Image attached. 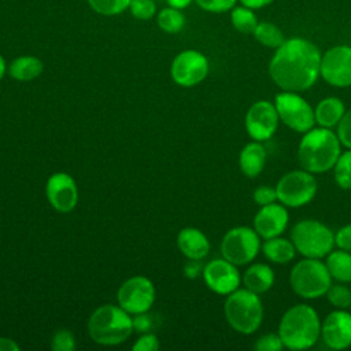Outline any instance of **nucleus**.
Masks as SVG:
<instances>
[{
    "label": "nucleus",
    "instance_id": "obj_21",
    "mask_svg": "<svg viewBox=\"0 0 351 351\" xmlns=\"http://www.w3.org/2000/svg\"><path fill=\"white\" fill-rule=\"evenodd\" d=\"M243 284L247 289L261 295L267 292L274 284V271L269 265L252 263L243 274Z\"/></svg>",
    "mask_w": 351,
    "mask_h": 351
},
{
    "label": "nucleus",
    "instance_id": "obj_2",
    "mask_svg": "<svg viewBox=\"0 0 351 351\" xmlns=\"http://www.w3.org/2000/svg\"><path fill=\"white\" fill-rule=\"evenodd\" d=\"M340 154L341 144L337 134L319 126L303 133L296 155L302 169L319 174L333 169Z\"/></svg>",
    "mask_w": 351,
    "mask_h": 351
},
{
    "label": "nucleus",
    "instance_id": "obj_20",
    "mask_svg": "<svg viewBox=\"0 0 351 351\" xmlns=\"http://www.w3.org/2000/svg\"><path fill=\"white\" fill-rule=\"evenodd\" d=\"M266 165V149L261 141H251L243 147L239 155V166L244 176L254 178L259 176Z\"/></svg>",
    "mask_w": 351,
    "mask_h": 351
},
{
    "label": "nucleus",
    "instance_id": "obj_37",
    "mask_svg": "<svg viewBox=\"0 0 351 351\" xmlns=\"http://www.w3.org/2000/svg\"><path fill=\"white\" fill-rule=\"evenodd\" d=\"M196 4L208 12H225L234 7L237 0H195Z\"/></svg>",
    "mask_w": 351,
    "mask_h": 351
},
{
    "label": "nucleus",
    "instance_id": "obj_17",
    "mask_svg": "<svg viewBox=\"0 0 351 351\" xmlns=\"http://www.w3.org/2000/svg\"><path fill=\"white\" fill-rule=\"evenodd\" d=\"M321 337L332 350H346L351 346V314L344 308L330 311L321 324Z\"/></svg>",
    "mask_w": 351,
    "mask_h": 351
},
{
    "label": "nucleus",
    "instance_id": "obj_41",
    "mask_svg": "<svg viewBox=\"0 0 351 351\" xmlns=\"http://www.w3.org/2000/svg\"><path fill=\"white\" fill-rule=\"evenodd\" d=\"M132 321H133V329L140 333H147L151 329V319L148 315H145V313L136 314V317L132 318Z\"/></svg>",
    "mask_w": 351,
    "mask_h": 351
},
{
    "label": "nucleus",
    "instance_id": "obj_40",
    "mask_svg": "<svg viewBox=\"0 0 351 351\" xmlns=\"http://www.w3.org/2000/svg\"><path fill=\"white\" fill-rule=\"evenodd\" d=\"M203 269H204V266L202 265V262L199 259H189L184 265V274H185V277L195 280L200 274H203Z\"/></svg>",
    "mask_w": 351,
    "mask_h": 351
},
{
    "label": "nucleus",
    "instance_id": "obj_35",
    "mask_svg": "<svg viewBox=\"0 0 351 351\" xmlns=\"http://www.w3.org/2000/svg\"><path fill=\"white\" fill-rule=\"evenodd\" d=\"M340 144L344 145L346 148L351 149V108L347 110L340 119L337 125V132H336Z\"/></svg>",
    "mask_w": 351,
    "mask_h": 351
},
{
    "label": "nucleus",
    "instance_id": "obj_1",
    "mask_svg": "<svg viewBox=\"0 0 351 351\" xmlns=\"http://www.w3.org/2000/svg\"><path fill=\"white\" fill-rule=\"evenodd\" d=\"M321 52L307 38L285 40L269 63V74L281 90L303 92L310 89L319 77Z\"/></svg>",
    "mask_w": 351,
    "mask_h": 351
},
{
    "label": "nucleus",
    "instance_id": "obj_32",
    "mask_svg": "<svg viewBox=\"0 0 351 351\" xmlns=\"http://www.w3.org/2000/svg\"><path fill=\"white\" fill-rule=\"evenodd\" d=\"M77 347L74 335L67 329H58L51 339V348L53 351H74Z\"/></svg>",
    "mask_w": 351,
    "mask_h": 351
},
{
    "label": "nucleus",
    "instance_id": "obj_3",
    "mask_svg": "<svg viewBox=\"0 0 351 351\" xmlns=\"http://www.w3.org/2000/svg\"><path fill=\"white\" fill-rule=\"evenodd\" d=\"M277 333L288 350L300 351L311 348L321 337L318 313L308 304H295L282 314Z\"/></svg>",
    "mask_w": 351,
    "mask_h": 351
},
{
    "label": "nucleus",
    "instance_id": "obj_31",
    "mask_svg": "<svg viewBox=\"0 0 351 351\" xmlns=\"http://www.w3.org/2000/svg\"><path fill=\"white\" fill-rule=\"evenodd\" d=\"M329 303L336 308H348L351 306V289L343 284H332L325 295Z\"/></svg>",
    "mask_w": 351,
    "mask_h": 351
},
{
    "label": "nucleus",
    "instance_id": "obj_18",
    "mask_svg": "<svg viewBox=\"0 0 351 351\" xmlns=\"http://www.w3.org/2000/svg\"><path fill=\"white\" fill-rule=\"evenodd\" d=\"M289 214L284 204L271 203L262 206L254 217V229L262 239L280 236L288 225Z\"/></svg>",
    "mask_w": 351,
    "mask_h": 351
},
{
    "label": "nucleus",
    "instance_id": "obj_23",
    "mask_svg": "<svg viewBox=\"0 0 351 351\" xmlns=\"http://www.w3.org/2000/svg\"><path fill=\"white\" fill-rule=\"evenodd\" d=\"M261 250L266 256V259L276 265L289 263L296 254V248L292 240H288L280 236L266 239L265 243L261 245Z\"/></svg>",
    "mask_w": 351,
    "mask_h": 351
},
{
    "label": "nucleus",
    "instance_id": "obj_12",
    "mask_svg": "<svg viewBox=\"0 0 351 351\" xmlns=\"http://www.w3.org/2000/svg\"><path fill=\"white\" fill-rule=\"evenodd\" d=\"M319 77L337 88L351 86V45H336L321 56Z\"/></svg>",
    "mask_w": 351,
    "mask_h": 351
},
{
    "label": "nucleus",
    "instance_id": "obj_16",
    "mask_svg": "<svg viewBox=\"0 0 351 351\" xmlns=\"http://www.w3.org/2000/svg\"><path fill=\"white\" fill-rule=\"evenodd\" d=\"M45 195L49 204L58 213H70L78 203V189L74 178L64 173H53L45 185Z\"/></svg>",
    "mask_w": 351,
    "mask_h": 351
},
{
    "label": "nucleus",
    "instance_id": "obj_26",
    "mask_svg": "<svg viewBox=\"0 0 351 351\" xmlns=\"http://www.w3.org/2000/svg\"><path fill=\"white\" fill-rule=\"evenodd\" d=\"M252 34L258 43L271 49H277L285 41L281 29L271 22H259Z\"/></svg>",
    "mask_w": 351,
    "mask_h": 351
},
{
    "label": "nucleus",
    "instance_id": "obj_45",
    "mask_svg": "<svg viewBox=\"0 0 351 351\" xmlns=\"http://www.w3.org/2000/svg\"><path fill=\"white\" fill-rule=\"evenodd\" d=\"M4 73H5V60H4V58L0 55V80L4 77Z\"/></svg>",
    "mask_w": 351,
    "mask_h": 351
},
{
    "label": "nucleus",
    "instance_id": "obj_24",
    "mask_svg": "<svg viewBox=\"0 0 351 351\" xmlns=\"http://www.w3.org/2000/svg\"><path fill=\"white\" fill-rule=\"evenodd\" d=\"M44 70L43 62L30 55L15 58L8 66V74L16 81H32L41 75Z\"/></svg>",
    "mask_w": 351,
    "mask_h": 351
},
{
    "label": "nucleus",
    "instance_id": "obj_4",
    "mask_svg": "<svg viewBox=\"0 0 351 351\" xmlns=\"http://www.w3.org/2000/svg\"><path fill=\"white\" fill-rule=\"evenodd\" d=\"M133 321L121 306L104 304L97 307L88 321L89 337L101 346L123 343L133 332Z\"/></svg>",
    "mask_w": 351,
    "mask_h": 351
},
{
    "label": "nucleus",
    "instance_id": "obj_6",
    "mask_svg": "<svg viewBox=\"0 0 351 351\" xmlns=\"http://www.w3.org/2000/svg\"><path fill=\"white\" fill-rule=\"evenodd\" d=\"M292 291L302 299H318L325 296L332 285V276L324 262L317 258L299 261L289 273Z\"/></svg>",
    "mask_w": 351,
    "mask_h": 351
},
{
    "label": "nucleus",
    "instance_id": "obj_27",
    "mask_svg": "<svg viewBox=\"0 0 351 351\" xmlns=\"http://www.w3.org/2000/svg\"><path fill=\"white\" fill-rule=\"evenodd\" d=\"M230 21L233 27L244 34L254 33L255 27L258 26V19L256 15L254 14V10L241 5V7H233L230 12Z\"/></svg>",
    "mask_w": 351,
    "mask_h": 351
},
{
    "label": "nucleus",
    "instance_id": "obj_9",
    "mask_svg": "<svg viewBox=\"0 0 351 351\" xmlns=\"http://www.w3.org/2000/svg\"><path fill=\"white\" fill-rule=\"evenodd\" d=\"M261 250V237L254 228L236 226L228 230L221 241L222 258L236 266L251 263Z\"/></svg>",
    "mask_w": 351,
    "mask_h": 351
},
{
    "label": "nucleus",
    "instance_id": "obj_13",
    "mask_svg": "<svg viewBox=\"0 0 351 351\" xmlns=\"http://www.w3.org/2000/svg\"><path fill=\"white\" fill-rule=\"evenodd\" d=\"M170 73L177 85L185 88L195 86L207 77L208 60L202 52L186 49L173 59Z\"/></svg>",
    "mask_w": 351,
    "mask_h": 351
},
{
    "label": "nucleus",
    "instance_id": "obj_33",
    "mask_svg": "<svg viewBox=\"0 0 351 351\" xmlns=\"http://www.w3.org/2000/svg\"><path fill=\"white\" fill-rule=\"evenodd\" d=\"M129 10L136 19L141 21L151 19L156 14V5L154 0H132Z\"/></svg>",
    "mask_w": 351,
    "mask_h": 351
},
{
    "label": "nucleus",
    "instance_id": "obj_39",
    "mask_svg": "<svg viewBox=\"0 0 351 351\" xmlns=\"http://www.w3.org/2000/svg\"><path fill=\"white\" fill-rule=\"evenodd\" d=\"M335 245L351 252V223L340 228L335 234Z\"/></svg>",
    "mask_w": 351,
    "mask_h": 351
},
{
    "label": "nucleus",
    "instance_id": "obj_8",
    "mask_svg": "<svg viewBox=\"0 0 351 351\" xmlns=\"http://www.w3.org/2000/svg\"><path fill=\"white\" fill-rule=\"evenodd\" d=\"M318 189V182L313 173L300 169L284 174L277 185V200L289 208H298L310 203Z\"/></svg>",
    "mask_w": 351,
    "mask_h": 351
},
{
    "label": "nucleus",
    "instance_id": "obj_42",
    "mask_svg": "<svg viewBox=\"0 0 351 351\" xmlns=\"http://www.w3.org/2000/svg\"><path fill=\"white\" fill-rule=\"evenodd\" d=\"M239 1L241 3V5H245L251 10H258V8L271 4L274 0H239Z\"/></svg>",
    "mask_w": 351,
    "mask_h": 351
},
{
    "label": "nucleus",
    "instance_id": "obj_38",
    "mask_svg": "<svg viewBox=\"0 0 351 351\" xmlns=\"http://www.w3.org/2000/svg\"><path fill=\"white\" fill-rule=\"evenodd\" d=\"M133 351H156L159 350V340L154 333H144L132 346Z\"/></svg>",
    "mask_w": 351,
    "mask_h": 351
},
{
    "label": "nucleus",
    "instance_id": "obj_43",
    "mask_svg": "<svg viewBox=\"0 0 351 351\" xmlns=\"http://www.w3.org/2000/svg\"><path fill=\"white\" fill-rule=\"evenodd\" d=\"M21 347L10 337H0V351H19Z\"/></svg>",
    "mask_w": 351,
    "mask_h": 351
},
{
    "label": "nucleus",
    "instance_id": "obj_36",
    "mask_svg": "<svg viewBox=\"0 0 351 351\" xmlns=\"http://www.w3.org/2000/svg\"><path fill=\"white\" fill-rule=\"evenodd\" d=\"M252 199L258 206H267L271 203H276L277 200V192H276V186H270V185H261L258 186L254 192H252Z\"/></svg>",
    "mask_w": 351,
    "mask_h": 351
},
{
    "label": "nucleus",
    "instance_id": "obj_22",
    "mask_svg": "<svg viewBox=\"0 0 351 351\" xmlns=\"http://www.w3.org/2000/svg\"><path fill=\"white\" fill-rule=\"evenodd\" d=\"M344 112H346L344 103L339 97H335V96L325 97L314 108L315 123H318L321 128L332 129L339 125Z\"/></svg>",
    "mask_w": 351,
    "mask_h": 351
},
{
    "label": "nucleus",
    "instance_id": "obj_11",
    "mask_svg": "<svg viewBox=\"0 0 351 351\" xmlns=\"http://www.w3.org/2000/svg\"><path fill=\"white\" fill-rule=\"evenodd\" d=\"M118 304L129 314L147 313L155 302V287L144 276L128 278L118 289Z\"/></svg>",
    "mask_w": 351,
    "mask_h": 351
},
{
    "label": "nucleus",
    "instance_id": "obj_14",
    "mask_svg": "<svg viewBox=\"0 0 351 351\" xmlns=\"http://www.w3.org/2000/svg\"><path fill=\"white\" fill-rule=\"evenodd\" d=\"M278 122L276 106L269 100L255 101L245 114V130L255 141L269 140L276 133Z\"/></svg>",
    "mask_w": 351,
    "mask_h": 351
},
{
    "label": "nucleus",
    "instance_id": "obj_25",
    "mask_svg": "<svg viewBox=\"0 0 351 351\" xmlns=\"http://www.w3.org/2000/svg\"><path fill=\"white\" fill-rule=\"evenodd\" d=\"M332 278L339 282H351V252L344 250L330 251L325 262Z\"/></svg>",
    "mask_w": 351,
    "mask_h": 351
},
{
    "label": "nucleus",
    "instance_id": "obj_15",
    "mask_svg": "<svg viewBox=\"0 0 351 351\" xmlns=\"http://www.w3.org/2000/svg\"><path fill=\"white\" fill-rule=\"evenodd\" d=\"M203 278L206 285L218 295L228 296L236 291L241 282L240 273L232 262L225 258L213 259L204 265Z\"/></svg>",
    "mask_w": 351,
    "mask_h": 351
},
{
    "label": "nucleus",
    "instance_id": "obj_28",
    "mask_svg": "<svg viewBox=\"0 0 351 351\" xmlns=\"http://www.w3.org/2000/svg\"><path fill=\"white\" fill-rule=\"evenodd\" d=\"M158 26L166 33H178L185 25V16L178 8L166 7L156 15Z\"/></svg>",
    "mask_w": 351,
    "mask_h": 351
},
{
    "label": "nucleus",
    "instance_id": "obj_44",
    "mask_svg": "<svg viewBox=\"0 0 351 351\" xmlns=\"http://www.w3.org/2000/svg\"><path fill=\"white\" fill-rule=\"evenodd\" d=\"M166 1H167V4H169L170 7L182 10V8H186L193 0H166Z\"/></svg>",
    "mask_w": 351,
    "mask_h": 351
},
{
    "label": "nucleus",
    "instance_id": "obj_10",
    "mask_svg": "<svg viewBox=\"0 0 351 351\" xmlns=\"http://www.w3.org/2000/svg\"><path fill=\"white\" fill-rule=\"evenodd\" d=\"M274 106L280 121L298 133H306L314 128V108L299 92L282 90L276 95Z\"/></svg>",
    "mask_w": 351,
    "mask_h": 351
},
{
    "label": "nucleus",
    "instance_id": "obj_29",
    "mask_svg": "<svg viewBox=\"0 0 351 351\" xmlns=\"http://www.w3.org/2000/svg\"><path fill=\"white\" fill-rule=\"evenodd\" d=\"M333 170L337 186L341 189H351V149L340 154Z\"/></svg>",
    "mask_w": 351,
    "mask_h": 351
},
{
    "label": "nucleus",
    "instance_id": "obj_34",
    "mask_svg": "<svg viewBox=\"0 0 351 351\" xmlns=\"http://www.w3.org/2000/svg\"><path fill=\"white\" fill-rule=\"evenodd\" d=\"M254 348L256 351H280L284 348V344L278 333H266L255 341Z\"/></svg>",
    "mask_w": 351,
    "mask_h": 351
},
{
    "label": "nucleus",
    "instance_id": "obj_19",
    "mask_svg": "<svg viewBox=\"0 0 351 351\" xmlns=\"http://www.w3.org/2000/svg\"><path fill=\"white\" fill-rule=\"evenodd\" d=\"M177 247L188 259L202 261L210 251V241L202 230L184 228L177 234Z\"/></svg>",
    "mask_w": 351,
    "mask_h": 351
},
{
    "label": "nucleus",
    "instance_id": "obj_30",
    "mask_svg": "<svg viewBox=\"0 0 351 351\" xmlns=\"http://www.w3.org/2000/svg\"><path fill=\"white\" fill-rule=\"evenodd\" d=\"M132 0H88L89 7L101 15H118L129 8Z\"/></svg>",
    "mask_w": 351,
    "mask_h": 351
},
{
    "label": "nucleus",
    "instance_id": "obj_5",
    "mask_svg": "<svg viewBox=\"0 0 351 351\" xmlns=\"http://www.w3.org/2000/svg\"><path fill=\"white\" fill-rule=\"evenodd\" d=\"M223 313L228 324L241 335L256 332L263 321V304L258 293L237 288L226 296Z\"/></svg>",
    "mask_w": 351,
    "mask_h": 351
},
{
    "label": "nucleus",
    "instance_id": "obj_7",
    "mask_svg": "<svg viewBox=\"0 0 351 351\" xmlns=\"http://www.w3.org/2000/svg\"><path fill=\"white\" fill-rule=\"evenodd\" d=\"M291 240L296 251L304 258L321 259L335 245L333 232L315 219H302L295 223L291 230Z\"/></svg>",
    "mask_w": 351,
    "mask_h": 351
}]
</instances>
